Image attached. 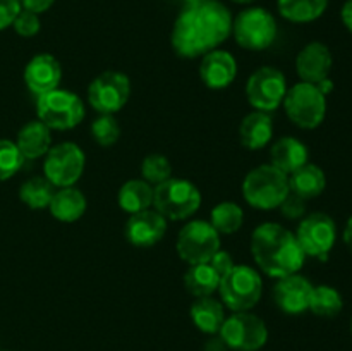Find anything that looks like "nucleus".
Returning a JSON list of instances; mask_svg holds the SVG:
<instances>
[{
  "label": "nucleus",
  "instance_id": "6e6552de",
  "mask_svg": "<svg viewBox=\"0 0 352 351\" xmlns=\"http://www.w3.org/2000/svg\"><path fill=\"white\" fill-rule=\"evenodd\" d=\"M282 107L294 126L301 129H316L325 120L327 96L316 85L299 81L292 88H287Z\"/></svg>",
  "mask_w": 352,
  "mask_h": 351
},
{
  "label": "nucleus",
  "instance_id": "dca6fc26",
  "mask_svg": "<svg viewBox=\"0 0 352 351\" xmlns=\"http://www.w3.org/2000/svg\"><path fill=\"white\" fill-rule=\"evenodd\" d=\"M167 233V219L157 210H143L127 219L124 234L126 240L136 248H151L164 240Z\"/></svg>",
  "mask_w": 352,
  "mask_h": 351
},
{
  "label": "nucleus",
  "instance_id": "58836bf2",
  "mask_svg": "<svg viewBox=\"0 0 352 351\" xmlns=\"http://www.w3.org/2000/svg\"><path fill=\"white\" fill-rule=\"evenodd\" d=\"M21 2V9L24 10H30V12L34 14H43L50 9L52 6L55 3V0H19Z\"/></svg>",
  "mask_w": 352,
  "mask_h": 351
},
{
  "label": "nucleus",
  "instance_id": "5701e85b",
  "mask_svg": "<svg viewBox=\"0 0 352 351\" xmlns=\"http://www.w3.org/2000/svg\"><path fill=\"white\" fill-rule=\"evenodd\" d=\"M86 205H88V202H86V196L82 195V191H79L74 186H69V188L55 189L48 210H50L52 217L58 222L72 224L78 222L85 215Z\"/></svg>",
  "mask_w": 352,
  "mask_h": 351
},
{
  "label": "nucleus",
  "instance_id": "b1692460",
  "mask_svg": "<svg viewBox=\"0 0 352 351\" xmlns=\"http://www.w3.org/2000/svg\"><path fill=\"white\" fill-rule=\"evenodd\" d=\"M189 315H191L196 329L203 334H210V336L219 334L223 320L227 319L223 303L220 299L213 298V296L196 298L191 308H189Z\"/></svg>",
  "mask_w": 352,
  "mask_h": 351
},
{
  "label": "nucleus",
  "instance_id": "f704fd0d",
  "mask_svg": "<svg viewBox=\"0 0 352 351\" xmlns=\"http://www.w3.org/2000/svg\"><path fill=\"white\" fill-rule=\"evenodd\" d=\"M12 28H14V31H16V33L23 38L36 36L41 30L40 16L34 12H30V10L21 9V12L17 14V17L14 19Z\"/></svg>",
  "mask_w": 352,
  "mask_h": 351
},
{
  "label": "nucleus",
  "instance_id": "a211bd4d",
  "mask_svg": "<svg viewBox=\"0 0 352 351\" xmlns=\"http://www.w3.org/2000/svg\"><path fill=\"white\" fill-rule=\"evenodd\" d=\"M237 76V62L230 52L215 50L201 57L199 64V79L210 89H223L234 83Z\"/></svg>",
  "mask_w": 352,
  "mask_h": 351
},
{
  "label": "nucleus",
  "instance_id": "bb28decb",
  "mask_svg": "<svg viewBox=\"0 0 352 351\" xmlns=\"http://www.w3.org/2000/svg\"><path fill=\"white\" fill-rule=\"evenodd\" d=\"M329 7V0H277V10L285 21L308 24L320 19Z\"/></svg>",
  "mask_w": 352,
  "mask_h": 351
},
{
  "label": "nucleus",
  "instance_id": "393cba45",
  "mask_svg": "<svg viewBox=\"0 0 352 351\" xmlns=\"http://www.w3.org/2000/svg\"><path fill=\"white\" fill-rule=\"evenodd\" d=\"M327 188V176L320 165L308 164L301 165L298 171L289 174V189L302 200H313L322 195Z\"/></svg>",
  "mask_w": 352,
  "mask_h": 351
},
{
  "label": "nucleus",
  "instance_id": "a878e982",
  "mask_svg": "<svg viewBox=\"0 0 352 351\" xmlns=\"http://www.w3.org/2000/svg\"><path fill=\"white\" fill-rule=\"evenodd\" d=\"M117 203L129 215L153 206V186L144 179H129L120 186Z\"/></svg>",
  "mask_w": 352,
  "mask_h": 351
},
{
  "label": "nucleus",
  "instance_id": "7c9ffc66",
  "mask_svg": "<svg viewBox=\"0 0 352 351\" xmlns=\"http://www.w3.org/2000/svg\"><path fill=\"white\" fill-rule=\"evenodd\" d=\"M210 224L219 234H234L243 227L244 212L237 203L222 202L212 209Z\"/></svg>",
  "mask_w": 352,
  "mask_h": 351
},
{
  "label": "nucleus",
  "instance_id": "9d476101",
  "mask_svg": "<svg viewBox=\"0 0 352 351\" xmlns=\"http://www.w3.org/2000/svg\"><path fill=\"white\" fill-rule=\"evenodd\" d=\"M219 336L227 350L260 351L268 341V327L254 313L239 312L223 320Z\"/></svg>",
  "mask_w": 352,
  "mask_h": 351
},
{
  "label": "nucleus",
  "instance_id": "39448f33",
  "mask_svg": "<svg viewBox=\"0 0 352 351\" xmlns=\"http://www.w3.org/2000/svg\"><path fill=\"white\" fill-rule=\"evenodd\" d=\"M153 206L167 220H186L201 206V193L189 179L170 178L153 188Z\"/></svg>",
  "mask_w": 352,
  "mask_h": 351
},
{
  "label": "nucleus",
  "instance_id": "c85d7f7f",
  "mask_svg": "<svg viewBox=\"0 0 352 351\" xmlns=\"http://www.w3.org/2000/svg\"><path fill=\"white\" fill-rule=\"evenodd\" d=\"M55 186L45 176H33L26 179L19 188V200L31 210L48 209Z\"/></svg>",
  "mask_w": 352,
  "mask_h": 351
},
{
  "label": "nucleus",
  "instance_id": "4be33fe9",
  "mask_svg": "<svg viewBox=\"0 0 352 351\" xmlns=\"http://www.w3.org/2000/svg\"><path fill=\"white\" fill-rule=\"evenodd\" d=\"M14 143L17 145L24 160H36V158L45 157L47 151L50 150V129L40 119L30 120V123L21 127Z\"/></svg>",
  "mask_w": 352,
  "mask_h": 351
},
{
  "label": "nucleus",
  "instance_id": "72a5a7b5",
  "mask_svg": "<svg viewBox=\"0 0 352 351\" xmlns=\"http://www.w3.org/2000/svg\"><path fill=\"white\" fill-rule=\"evenodd\" d=\"M24 157L14 141L0 140V182L14 178L23 169Z\"/></svg>",
  "mask_w": 352,
  "mask_h": 351
},
{
  "label": "nucleus",
  "instance_id": "473e14b6",
  "mask_svg": "<svg viewBox=\"0 0 352 351\" xmlns=\"http://www.w3.org/2000/svg\"><path fill=\"white\" fill-rule=\"evenodd\" d=\"M141 176L150 184H160L172 178V164L165 155L151 153L141 162Z\"/></svg>",
  "mask_w": 352,
  "mask_h": 351
},
{
  "label": "nucleus",
  "instance_id": "e433bc0d",
  "mask_svg": "<svg viewBox=\"0 0 352 351\" xmlns=\"http://www.w3.org/2000/svg\"><path fill=\"white\" fill-rule=\"evenodd\" d=\"M21 12L19 0H0V31L12 26L14 19Z\"/></svg>",
  "mask_w": 352,
  "mask_h": 351
},
{
  "label": "nucleus",
  "instance_id": "c756f323",
  "mask_svg": "<svg viewBox=\"0 0 352 351\" xmlns=\"http://www.w3.org/2000/svg\"><path fill=\"white\" fill-rule=\"evenodd\" d=\"M344 308L342 295L332 286H313L311 298H309V312L315 313L316 317L323 319H332L337 317Z\"/></svg>",
  "mask_w": 352,
  "mask_h": 351
},
{
  "label": "nucleus",
  "instance_id": "37998d69",
  "mask_svg": "<svg viewBox=\"0 0 352 351\" xmlns=\"http://www.w3.org/2000/svg\"><path fill=\"white\" fill-rule=\"evenodd\" d=\"M234 3H239V6H248V3H253L254 0H230Z\"/></svg>",
  "mask_w": 352,
  "mask_h": 351
},
{
  "label": "nucleus",
  "instance_id": "79ce46f5",
  "mask_svg": "<svg viewBox=\"0 0 352 351\" xmlns=\"http://www.w3.org/2000/svg\"><path fill=\"white\" fill-rule=\"evenodd\" d=\"M316 86H318V89H320V92H322L325 96H329L330 93L333 92V81H332V79H330V78L323 79V81H320Z\"/></svg>",
  "mask_w": 352,
  "mask_h": 351
},
{
  "label": "nucleus",
  "instance_id": "aec40b11",
  "mask_svg": "<svg viewBox=\"0 0 352 351\" xmlns=\"http://www.w3.org/2000/svg\"><path fill=\"white\" fill-rule=\"evenodd\" d=\"M237 134H239V141L244 148L251 151L261 150V148L268 147L274 138V120H272L270 114L253 110L246 117H243Z\"/></svg>",
  "mask_w": 352,
  "mask_h": 351
},
{
  "label": "nucleus",
  "instance_id": "c03bdc74",
  "mask_svg": "<svg viewBox=\"0 0 352 351\" xmlns=\"http://www.w3.org/2000/svg\"><path fill=\"white\" fill-rule=\"evenodd\" d=\"M184 3H195V2H199V0H182Z\"/></svg>",
  "mask_w": 352,
  "mask_h": 351
},
{
  "label": "nucleus",
  "instance_id": "ddd939ff",
  "mask_svg": "<svg viewBox=\"0 0 352 351\" xmlns=\"http://www.w3.org/2000/svg\"><path fill=\"white\" fill-rule=\"evenodd\" d=\"M285 93H287V79L277 67L265 65L256 69L248 78L246 96L254 110L267 114L274 112L282 107Z\"/></svg>",
  "mask_w": 352,
  "mask_h": 351
},
{
  "label": "nucleus",
  "instance_id": "2f4dec72",
  "mask_svg": "<svg viewBox=\"0 0 352 351\" xmlns=\"http://www.w3.org/2000/svg\"><path fill=\"white\" fill-rule=\"evenodd\" d=\"M91 138L103 148L113 147L120 138V124L113 114H100L91 124Z\"/></svg>",
  "mask_w": 352,
  "mask_h": 351
},
{
  "label": "nucleus",
  "instance_id": "1a4fd4ad",
  "mask_svg": "<svg viewBox=\"0 0 352 351\" xmlns=\"http://www.w3.org/2000/svg\"><path fill=\"white\" fill-rule=\"evenodd\" d=\"M175 250L181 260L189 265L208 264L220 250V234L206 220H189L177 234Z\"/></svg>",
  "mask_w": 352,
  "mask_h": 351
},
{
  "label": "nucleus",
  "instance_id": "4c0bfd02",
  "mask_svg": "<svg viewBox=\"0 0 352 351\" xmlns=\"http://www.w3.org/2000/svg\"><path fill=\"white\" fill-rule=\"evenodd\" d=\"M208 264L212 265L213 270H215L217 274H219L220 279H222L223 275L227 274V272L232 270V267H234V265H236V264H234L232 255H230L229 251H223V250L217 251V253L213 255L212 260H210Z\"/></svg>",
  "mask_w": 352,
  "mask_h": 351
},
{
  "label": "nucleus",
  "instance_id": "f03ea898",
  "mask_svg": "<svg viewBox=\"0 0 352 351\" xmlns=\"http://www.w3.org/2000/svg\"><path fill=\"white\" fill-rule=\"evenodd\" d=\"M251 255L258 268L274 279L298 274L306 260L296 234L277 222H263L253 231Z\"/></svg>",
  "mask_w": 352,
  "mask_h": 351
},
{
  "label": "nucleus",
  "instance_id": "4468645a",
  "mask_svg": "<svg viewBox=\"0 0 352 351\" xmlns=\"http://www.w3.org/2000/svg\"><path fill=\"white\" fill-rule=\"evenodd\" d=\"M86 95L98 114H116L129 102L131 81L124 72L105 71L89 83Z\"/></svg>",
  "mask_w": 352,
  "mask_h": 351
},
{
  "label": "nucleus",
  "instance_id": "f8f14e48",
  "mask_svg": "<svg viewBox=\"0 0 352 351\" xmlns=\"http://www.w3.org/2000/svg\"><path fill=\"white\" fill-rule=\"evenodd\" d=\"M294 234L306 257L327 260L336 246L337 226L329 213L313 212L299 220Z\"/></svg>",
  "mask_w": 352,
  "mask_h": 351
},
{
  "label": "nucleus",
  "instance_id": "a19ab883",
  "mask_svg": "<svg viewBox=\"0 0 352 351\" xmlns=\"http://www.w3.org/2000/svg\"><path fill=\"white\" fill-rule=\"evenodd\" d=\"M342 240L346 243V246L349 248V251L352 253V215L347 219L346 227H344V233H342Z\"/></svg>",
  "mask_w": 352,
  "mask_h": 351
},
{
  "label": "nucleus",
  "instance_id": "7ed1b4c3",
  "mask_svg": "<svg viewBox=\"0 0 352 351\" xmlns=\"http://www.w3.org/2000/svg\"><path fill=\"white\" fill-rule=\"evenodd\" d=\"M289 193V176L272 164L258 165L243 181V198L256 210L278 209Z\"/></svg>",
  "mask_w": 352,
  "mask_h": 351
},
{
  "label": "nucleus",
  "instance_id": "a18cd8bd",
  "mask_svg": "<svg viewBox=\"0 0 352 351\" xmlns=\"http://www.w3.org/2000/svg\"><path fill=\"white\" fill-rule=\"evenodd\" d=\"M351 334H352V320H351Z\"/></svg>",
  "mask_w": 352,
  "mask_h": 351
},
{
  "label": "nucleus",
  "instance_id": "0eeeda50",
  "mask_svg": "<svg viewBox=\"0 0 352 351\" xmlns=\"http://www.w3.org/2000/svg\"><path fill=\"white\" fill-rule=\"evenodd\" d=\"M232 36L241 48L267 50L277 38V21L265 7H248L232 19Z\"/></svg>",
  "mask_w": 352,
  "mask_h": 351
},
{
  "label": "nucleus",
  "instance_id": "f3484780",
  "mask_svg": "<svg viewBox=\"0 0 352 351\" xmlns=\"http://www.w3.org/2000/svg\"><path fill=\"white\" fill-rule=\"evenodd\" d=\"M333 67V55L330 48L322 41H311L305 45L296 57V72L301 81L318 85L323 79L330 78Z\"/></svg>",
  "mask_w": 352,
  "mask_h": 351
},
{
  "label": "nucleus",
  "instance_id": "6ab92c4d",
  "mask_svg": "<svg viewBox=\"0 0 352 351\" xmlns=\"http://www.w3.org/2000/svg\"><path fill=\"white\" fill-rule=\"evenodd\" d=\"M62 79L60 62L50 54H38L24 67V83L36 96L57 89Z\"/></svg>",
  "mask_w": 352,
  "mask_h": 351
},
{
  "label": "nucleus",
  "instance_id": "9b49d317",
  "mask_svg": "<svg viewBox=\"0 0 352 351\" xmlns=\"http://www.w3.org/2000/svg\"><path fill=\"white\" fill-rule=\"evenodd\" d=\"M86 155L81 147L72 141H64L45 155L43 176L55 186V188H69L74 186L81 179L85 172Z\"/></svg>",
  "mask_w": 352,
  "mask_h": 351
},
{
  "label": "nucleus",
  "instance_id": "f257e3e1",
  "mask_svg": "<svg viewBox=\"0 0 352 351\" xmlns=\"http://www.w3.org/2000/svg\"><path fill=\"white\" fill-rule=\"evenodd\" d=\"M232 19L229 7L220 0L186 3L172 26V50L182 58L203 57L232 34Z\"/></svg>",
  "mask_w": 352,
  "mask_h": 351
},
{
  "label": "nucleus",
  "instance_id": "412c9836",
  "mask_svg": "<svg viewBox=\"0 0 352 351\" xmlns=\"http://www.w3.org/2000/svg\"><path fill=\"white\" fill-rule=\"evenodd\" d=\"M309 162L308 147L294 136H284L270 148V164L284 174H292Z\"/></svg>",
  "mask_w": 352,
  "mask_h": 351
},
{
  "label": "nucleus",
  "instance_id": "423d86ee",
  "mask_svg": "<svg viewBox=\"0 0 352 351\" xmlns=\"http://www.w3.org/2000/svg\"><path fill=\"white\" fill-rule=\"evenodd\" d=\"M38 119L50 131H69L82 123L85 103L69 89H52L36 96Z\"/></svg>",
  "mask_w": 352,
  "mask_h": 351
},
{
  "label": "nucleus",
  "instance_id": "c9c22d12",
  "mask_svg": "<svg viewBox=\"0 0 352 351\" xmlns=\"http://www.w3.org/2000/svg\"><path fill=\"white\" fill-rule=\"evenodd\" d=\"M282 215L289 220H301L306 215V200L299 198L294 193H289L278 206Z\"/></svg>",
  "mask_w": 352,
  "mask_h": 351
},
{
  "label": "nucleus",
  "instance_id": "2eb2a0df",
  "mask_svg": "<svg viewBox=\"0 0 352 351\" xmlns=\"http://www.w3.org/2000/svg\"><path fill=\"white\" fill-rule=\"evenodd\" d=\"M313 284L298 272L277 279L274 286V301L278 310L287 315H301L308 312L309 298H311Z\"/></svg>",
  "mask_w": 352,
  "mask_h": 351
},
{
  "label": "nucleus",
  "instance_id": "ea45409f",
  "mask_svg": "<svg viewBox=\"0 0 352 351\" xmlns=\"http://www.w3.org/2000/svg\"><path fill=\"white\" fill-rule=\"evenodd\" d=\"M340 19H342V24L346 26V30L352 33V0H346L340 9Z\"/></svg>",
  "mask_w": 352,
  "mask_h": 351
},
{
  "label": "nucleus",
  "instance_id": "cd10ccee",
  "mask_svg": "<svg viewBox=\"0 0 352 351\" xmlns=\"http://www.w3.org/2000/svg\"><path fill=\"white\" fill-rule=\"evenodd\" d=\"M220 277L210 264L189 265L184 274V288L189 295L195 298L203 296H213V292L219 291Z\"/></svg>",
  "mask_w": 352,
  "mask_h": 351
},
{
  "label": "nucleus",
  "instance_id": "20e7f679",
  "mask_svg": "<svg viewBox=\"0 0 352 351\" xmlns=\"http://www.w3.org/2000/svg\"><path fill=\"white\" fill-rule=\"evenodd\" d=\"M219 295L230 312H251L263 295L261 275L250 265H234L232 270L220 279Z\"/></svg>",
  "mask_w": 352,
  "mask_h": 351
}]
</instances>
